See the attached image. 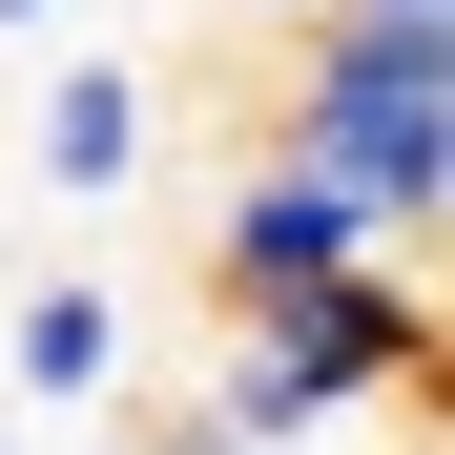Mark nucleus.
I'll list each match as a JSON object with an SVG mask.
<instances>
[{
  "label": "nucleus",
  "mask_w": 455,
  "mask_h": 455,
  "mask_svg": "<svg viewBox=\"0 0 455 455\" xmlns=\"http://www.w3.org/2000/svg\"><path fill=\"white\" fill-rule=\"evenodd\" d=\"M269 145H311L331 187H372V228L455 207V0H311L269 21Z\"/></svg>",
  "instance_id": "f257e3e1"
},
{
  "label": "nucleus",
  "mask_w": 455,
  "mask_h": 455,
  "mask_svg": "<svg viewBox=\"0 0 455 455\" xmlns=\"http://www.w3.org/2000/svg\"><path fill=\"white\" fill-rule=\"evenodd\" d=\"M352 249H414V228H372V187H331L311 145H249L207 187V311H269V290H311Z\"/></svg>",
  "instance_id": "f03ea898"
},
{
  "label": "nucleus",
  "mask_w": 455,
  "mask_h": 455,
  "mask_svg": "<svg viewBox=\"0 0 455 455\" xmlns=\"http://www.w3.org/2000/svg\"><path fill=\"white\" fill-rule=\"evenodd\" d=\"M21 166H42L62 207H124V187H145V62L62 42V62H42V124H21Z\"/></svg>",
  "instance_id": "7ed1b4c3"
},
{
  "label": "nucleus",
  "mask_w": 455,
  "mask_h": 455,
  "mask_svg": "<svg viewBox=\"0 0 455 455\" xmlns=\"http://www.w3.org/2000/svg\"><path fill=\"white\" fill-rule=\"evenodd\" d=\"M0 394H42V414H104V394H124V290H104V269H42L21 311H0Z\"/></svg>",
  "instance_id": "20e7f679"
},
{
  "label": "nucleus",
  "mask_w": 455,
  "mask_h": 455,
  "mask_svg": "<svg viewBox=\"0 0 455 455\" xmlns=\"http://www.w3.org/2000/svg\"><path fill=\"white\" fill-rule=\"evenodd\" d=\"M42 21H84V0H0V42H42Z\"/></svg>",
  "instance_id": "39448f33"
},
{
  "label": "nucleus",
  "mask_w": 455,
  "mask_h": 455,
  "mask_svg": "<svg viewBox=\"0 0 455 455\" xmlns=\"http://www.w3.org/2000/svg\"><path fill=\"white\" fill-rule=\"evenodd\" d=\"M228 21H249V42H269V21H311V0H228Z\"/></svg>",
  "instance_id": "423d86ee"
},
{
  "label": "nucleus",
  "mask_w": 455,
  "mask_h": 455,
  "mask_svg": "<svg viewBox=\"0 0 455 455\" xmlns=\"http://www.w3.org/2000/svg\"><path fill=\"white\" fill-rule=\"evenodd\" d=\"M0 455H21V435H0Z\"/></svg>",
  "instance_id": "0eeeda50"
}]
</instances>
